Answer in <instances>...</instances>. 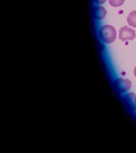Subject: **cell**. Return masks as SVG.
Returning <instances> with one entry per match:
<instances>
[{"instance_id": "7", "label": "cell", "mask_w": 136, "mask_h": 153, "mask_svg": "<svg viewBox=\"0 0 136 153\" xmlns=\"http://www.w3.org/2000/svg\"><path fill=\"white\" fill-rule=\"evenodd\" d=\"M106 1V0H95V1L98 4H102L103 3H105Z\"/></svg>"}, {"instance_id": "9", "label": "cell", "mask_w": 136, "mask_h": 153, "mask_svg": "<svg viewBox=\"0 0 136 153\" xmlns=\"http://www.w3.org/2000/svg\"><path fill=\"white\" fill-rule=\"evenodd\" d=\"M134 102H135V105H136V95L135 96V97H134Z\"/></svg>"}, {"instance_id": "2", "label": "cell", "mask_w": 136, "mask_h": 153, "mask_svg": "<svg viewBox=\"0 0 136 153\" xmlns=\"http://www.w3.org/2000/svg\"><path fill=\"white\" fill-rule=\"evenodd\" d=\"M135 38V31L128 27H123L119 31V38L123 42L133 40Z\"/></svg>"}, {"instance_id": "8", "label": "cell", "mask_w": 136, "mask_h": 153, "mask_svg": "<svg viewBox=\"0 0 136 153\" xmlns=\"http://www.w3.org/2000/svg\"><path fill=\"white\" fill-rule=\"evenodd\" d=\"M134 75H135V78H136V67H135V69H134Z\"/></svg>"}, {"instance_id": "5", "label": "cell", "mask_w": 136, "mask_h": 153, "mask_svg": "<svg viewBox=\"0 0 136 153\" xmlns=\"http://www.w3.org/2000/svg\"><path fill=\"white\" fill-rule=\"evenodd\" d=\"M127 23L132 27L136 28V11H133L129 14L127 17Z\"/></svg>"}, {"instance_id": "3", "label": "cell", "mask_w": 136, "mask_h": 153, "mask_svg": "<svg viewBox=\"0 0 136 153\" xmlns=\"http://www.w3.org/2000/svg\"><path fill=\"white\" fill-rule=\"evenodd\" d=\"M116 85H117L118 91L125 93L128 91L132 87V82L129 79L118 78L116 81Z\"/></svg>"}, {"instance_id": "4", "label": "cell", "mask_w": 136, "mask_h": 153, "mask_svg": "<svg viewBox=\"0 0 136 153\" xmlns=\"http://www.w3.org/2000/svg\"><path fill=\"white\" fill-rule=\"evenodd\" d=\"M106 14H107L106 10L102 6H98L94 8L93 15L96 19L101 20L104 19L106 16Z\"/></svg>"}, {"instance_id": "1", "label": "cell", "mask_w": 136, "mask_h": 153, "mask_svg": "<svg viewBox=\"0 0 136 153\" xmlns=\"http://www.w3.org/2000/svg\"><path fill=\"white\" fill-rule=\"evenodd\" d=\"M100 36L103 42L111 44L114 42L117 38V31L112 25H103L100 30Z\"/></svg>"}, {"instance_id": "6", "label": "cell", "mask_w": 136, "mask_h": 153, "mask_svg": "<svg viewBox=\"0 0 136 153\" xmlns=\"http://www.w3.org/2000/svg\"><path fill=\"white\" fill-rule=\"evenodd\" d=\"M125 0H109V4L112 7H120L124 4Z\"/></svg>"}]
</instances>
